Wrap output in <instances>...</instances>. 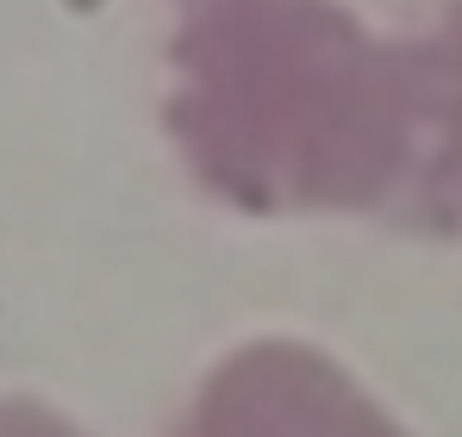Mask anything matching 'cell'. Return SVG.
Listing matches in <instances>:
<instances>
[{"label":"cell","mask_w":462,"mask_h":437,"mask_svg":"<svg viewBox=\"0 0 462 437\" xmlns=\"http://www.w3.org/2000/svg\"><path fill=\"white\" fill-rule=\"evenodd\" d=\"M169 437H406L382 406L294 338H263L231 350L200 381Z\"/></svg>","instance_id":"1"}]
</instances>
